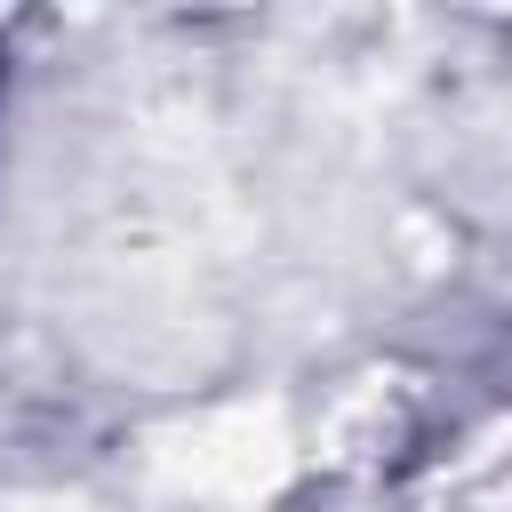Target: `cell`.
I'll list each match as a JSON object with an SVG mask.
<instances>
[{"mask_svg": "<svg viewBox=\"0 0 512 512\" xmlns=\"http://www.w3.org/2000/svg\"><path fill=\"white\" fill-rule=\"evenodd\" d=\"M16 88H24V56H16V32L0 24V160H8V120H16Z\"/></svg>", "mask_w": 512, "mask_h": 512, "instance_id": "cell-1", "label": "cell"}]
</instances>
